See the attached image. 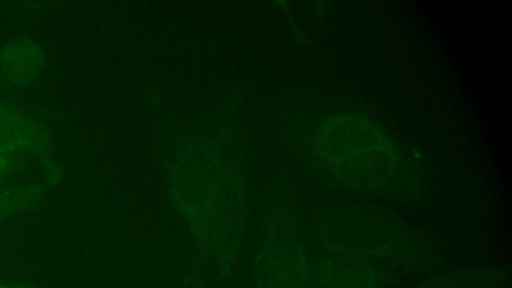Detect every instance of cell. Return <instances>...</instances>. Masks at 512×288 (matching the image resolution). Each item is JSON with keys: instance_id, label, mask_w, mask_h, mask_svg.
Returning <instances> with one entry per match:
<instances>
[{"instance_id": "6da1fadb", "label": "cell", "mask_w": 512, "mask_h": 288, "mask_svg": "<svg viewBox=\"0 0 512 288\" xmlns=\"http://www.w3.org/2000/svg\"><path fill=\"white\" fill-rule=\"evenodd\" d=\"M312 147L321 165L342 183L370 189L393 175L399 156L393 142L369 119L338 114L315 129Z\"/></svg>"}, {"instance_id": "7a4b0ae2", "label": "cell", "mask_w": 512, "mask_h": 288, "mask_svg": "<svg viewBox=\"0 0 512 288\" xmlns=\"http://www.w3.org/2000/svg\"><path fill=\"white\" fill-rule=\"evenodd\" d=\"M318 288H373L376 274L356 261H329L317 273Z\"/></svg>"}, {"instance_id": "3957f363", "label": "cell", "mask_w": 512, "mask_h": 288, "mask_svg": "<svg viewBox=\"0 0 512 288\" xmlns=\"http://www.w3.org/2000/svg\"><path fill=\"white\" fill-rule=\"evenodd\" d=\"M10 167L11 160L3 152H0V182L8 175Z\"/></svg>"}, {"instance_id": "277c9868", "label": "cell", "mask_w": 512, "mask_h": 288, "mask_svg": "<svg viewBox=\"0 0 512 288\" xmlns=\"http://www.w3.org/2000/svg\"><path fill=\"white\" fill-rule=\"evenodd\" d=\"M0 288H30V287L25 286V285H10V284L0 283Z\"/></svg>"}]
</instances>
